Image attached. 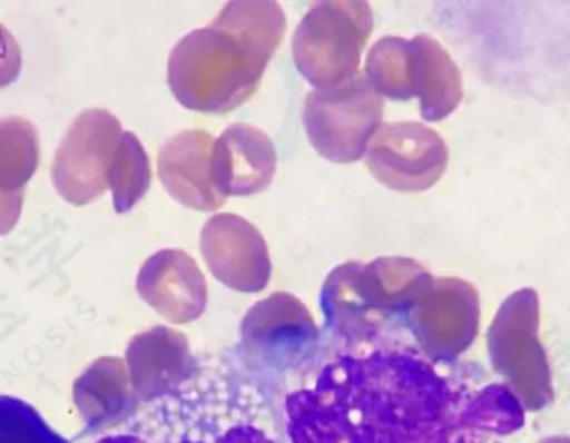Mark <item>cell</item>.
<instances>
[{
  "label": "cell",
  "instance_id": "8992f818",
  "mask_svg": "<svg viewBox=\"0 0 570 443\" xmlns=\"http://www.w3.org/2000/svg\"><path fill=\"white\" fill-rule=\"evenodd\" d=\"M382 116L384 100L361 72L341 86L312 90L304 104L308 142L335 164L357 163L365 156Z\"/></svg>",
  "mask_w": 570,
  "mask_h": 443
},
{
  "label": "cell",
  "instance_id": "2e32d148",
  "mask_svg": "<svg viewBox=\"0 0 570 443\" xmlns=\"http://www.w3.org/2000/svg\"><path fill=\"white\" fill-rule=\"evenodd\" d=\"M153 183L149 156L132 132H124L114 156L109 173V189L112 193L117 214L129 213L149 190Z\"/></svg>",
  "mask_w": 570,
  "mask_h": 443
},
{
  "label": "cell",
  "instance_id": "e0dca14e",
  "mask_svg": "<svg viewBox=\"0 0 570 443\" xmlns=\"http://www.w3.org/2000/svg\"><path fill=\"white\" fill-rule=\"evenodd\" d=\"M0 443H69L39 412L19 398L0 395Z\"/></svg>",
  "mask_w": 570,
  "mask_h": 443
},
{
  "label": "cell",
  "instance_id": "9c48e42d",
  "mask_svg": "<svg viewBox=\"0 0 570 443\" xmlns=\"http://www.w3.org/2000/svg\"><path fill=\"white\" fill-rule=\"evenodd\" d=\"M481 318L479 292L459 277H434L411 308V322L422 348L438 361L461 354L474 341Z\"/></svg>",
  "mask_w": 570,
  "mask_h": 443
},
{
  "label": "cell",
  "instance_id": "6da1fadb",
  "mask_svg": "<svg viewBox=\"0 0 570 443\" xmlns=\"http://www.w3.org/2000/svg\"><path fill=\"white\" fill-rule=\"evenodd\" d=\"M524 411L505 385L454 384L401 351L345 355L288 395V443H505Z\"/></svg>",
  "mask_w": 570,
  "mask_h": 443
},
{
  "label": "cell",
  "instance_id": "277c9868",
  "mask_svg": "<svg viewBox=\"0 0 570 443\" xmlns=\"http://www.w3.org/2000/svg\"><path fill=\"white\" fill-rule=\"evenodd\" d=\"M434 277L419 262L381 257L345 262L322 285V312L344 331H365L389 314L411 312Z\"/></svg>",
  "mask_w": 570,
  "mask_h": 443
},
{
  "label": "cell",
  "instance_id": "7c38bea8",
  "mask_svg": "<svg viewBox=\"0 0 570 443\" xmlns=\"http://www.w3.org/2000/svg\"><path fill=\"white\" fill-rule=\"evenodd\" d=\"M136 287L154 311L176 324L200 317L209 297L199 265L179 248H166L147 258Z\"/></svg>",
  "mask_w": 570,
  "mask_h": 443
},
{
  "label": "cell",
  "instance_id": "9a60e30c",
  "mask_svg": "<svg viewBox=\"0 0 570 443\" xmlns=\"http://www.w3.org/2000/svg\"><path fill=\"white\" fill-rule=\"evenodd\" d=\"M40 160L39 134L22 117L0 119V235L20 219L26 186Z\"/></svg>",
  "mask_w": 570,
  "mask_h": 443
},
{
  "label": "cell",
  "instance_id": "ba28073f",
  "mask_svg": "<svg viewBox=\"0 0 570 443\" xmlns=\"http://www.w3.org/2000/svg\"><path fill=\"white\" fill-rule=\"evenodd\" d=\"M365 163L372 177L387 189L404 194L425 193L448 170L449 147L424 124H382L368 144Z\"/></svg>",
  "mask_w": 570,
  "mask_h": 443
},
{
  "label": "cell",
  "instance_id": "7a4b0ae2",
  "mask_svg": "<svg viewBox=\"0 0 570 443\" xmlns=\"http://www.w3.org/2000/svg\"><path fill=\"white\" fill-rule=\"evenodd\" d=\"M287 19L273 0H234L170 52L167 80L186 109L227 114L259 89L283 43Z\"/></svg>",
  "mask_w": 570,
  "mask_h": 443
},
{
  "label": "cell",
  "instance_id": "5bb4252c",
  "mask_svg": "<svg viewBox=\"0 0 570 443\" xmlns=\"http://www.w3.org/2000/svg\"><path fill=\"white\" fill-rule=\"evenodd\" d=\"M539 295L524 287L505 298L491 327V352L495 367L519 381L544 377L546 364L538 341Z\"/></svg>",
  "mask_w": 570,
  "mask_h": 443
},
{
  "label": "cell",
  "instance_id": "d6986e66",
  "mask_svg": "<svg viewBox=\"0 0 570 443\" xmlns=\"http://www.w3.org/2000/svg\"><path fill=\"white\" fill-rule=\"evenodd\" d=\"M22 72V50L16 37L0 22V89L16 82Z\"/></svg>",
  "mask_w": 570,
  "mask_h": 443
},
{
  "label": "cell",
  "instance_id": "3957f363",
  "mask_svg": "<svg viewBox=\"0 0 570 443\" xmlns=\"http://www.w3.org/2000/svg\"><path fill=\"white\" fill-rule=\"evenodd\" d=\"M365 79L381 97L421 100L422 119L441 122L461 106L464 82L458 63L434 37H382L368 50Z\"/></svg>",
  "mask_w": 570,
  "mask_h": 443
},
{
  "label": "cell",
  "instance_id": "30bf717a",
  "mask_svg": "<svg viewBox=\"0 0 570 443\" xmlns=\"http://www.w3.org/2000/svg\"><path fill=\"white\" fill-rule=\"evenodd\" d=\"M200 252L214 277L233 291L256 294L269 285V247L256 225L236 214H216L206 222Z\"/></svg>",
  "mask_w": 570,
  "mask_h": 443
},
{
  "label": "cell",
  "instance_id": "4fadbf2b",
  "mask_svg": "<svg viewBox=\"0 0 570 443\" xmlns=\"http://www.w3.org/2000/svg\"><path fill=\"white\" fill-rule=\"evenodd\" d=\"M276 170V147L257 127L234 124L214 142V183L226 199L264 193Z\"/></svg>",
  "mask_w": 570,
  "mask_h": 443
},
{
  "label": "cell",
  "instance_id": "8fae6325",
  "mask_svg": "<svg viewBox=\"0 0 570 443\" xmlns=\"http://www.w3.org/2000/svg\"><path fill=\"white\" fill-rule=\"evenodd\" d=\"M214 142L206 130H184L167 140L157 157V174L167 194L199 213H216L226 204L214 183Z\"/></svg>",
  "mask_w": 570,
  "mask_h": 443
},
{
  "label": "cell",
  "instance_id": "52a82bcc",
  "mask_svg": "<svg viewBox=\"0 0 570 443\" xmlns=\"http://www.w3.org/2000/svg\"><path fill=\"white\" fill-rule=\"evenodd\" d=\"M122 134L119 119L104 109L83 110L73 120L50 169L63 200L87 206L109 189L110 166Z\"/></svg>",
  "mask_w": 570,
  "mask_h": 443
},
{
  "label": "cell",
  "instance_id": "5b68a950",
  "mask_svg": "<svg viewBox=\"0 0 570 443\" xmlns=\"http://www.w3.org/2000/svg\"><path fill=\"white\" fill-rule=\"evenodd\" d=\"M372 29L374 13L367 2L314 3L292 37L295 67L315 89L348 82L358 73Z\"/></svg>",
  "mask_w": 570,
  "mask_h": 443
},
{
  "label": "cell",
  "instance_id": "ac0fdd59",
  "mask_svg": "<svg viewBox=\"0 0 570 443\" xmlns=\"http://www.w3.org/2000/svg\"><path fill=\"white\" fill-rule=\"evenodd\" d=\"M97 443H276L266 432L259 431L250 425H237L229 429L214 441H180V442H154L149 439L137 437V435H110Z\"/></svg>",
  "mask_w": 570,
  "mask_h": 443
}]
</instances>
